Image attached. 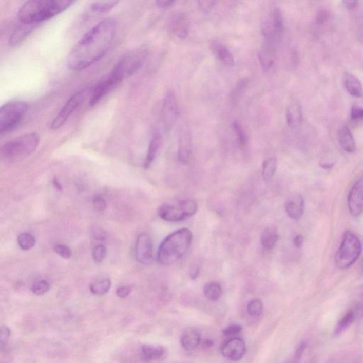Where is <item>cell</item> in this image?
<instances>
[{
    "label": "cell",
    "instance_id": "6da1fadb",
    "mask_svg": "<svg viewBox=\"0 0 363 363\" xmlns=\"http://www.w3.org/2000/svg\"><path fill=\"white\" fill-rule=\"evenodd\" d=\"M117 30L116 21L110 18L102 20L89 30L69 53V69L81 71L102 59L112 46Z\"/></svg>",
    "mask_w": 363,
    "mask_h": 363
},
{
    "label": "cell",
    "instance_id": "7a4b0ae2",
    "mask_svg": "<svg viewBox=\"0 0 363 363\" xmlns=\"http://www.w3.org/2000/svg\"><path fill=\"white\" fill-rule=\"evenodd\" d=\"M73 3L67 0L26 2L18 9V18L21 23L38 24L64 12Z\"/></svg>",
    "mask_w": 363,
    "mask_h": 363
},
{
    "label": "cell",
    "instance_id": "3957f363",
    "mask_svg": "<svg viewBox=\"0 0 363 363\" xmlns=\"http://www.w3.org/2000/svg\"><path fill=\"white\" fill-rule=\"evenodd\" d=\"M193 234L188 228H181L167 236L158 247V262L162 265H173L187 252L191 245Z\"/></svg>",
    "mask_w": 363,
    "mask_h": 363
},
{
    "label": "cell",
    "instance_id": "277c9868",
    "mask_svg": "<svg viewBox=\"0 0 363 363\" xmlns=\"http://www.w3.org/2000/svg\"><path fill=\"white\" fill-rule=\"evenodd\" d=\"M40 137L37 133H27L7 141L2 146V157L14 163L31 155L38 148Z\"/></svg>",
    "mask_w": 363,
    "mask_h": 363
},
{
    "label": "cell",
    "instance_id": "5b68a950",
    "mask_svg": "<svg viewBox=\"0 0 363 363\" xmlns=\"http://www.w3.org/2000/svg\"><path fill=\"white\" fill-rule=\"evenodd\" d=\"M148 53V49L145 46L127 52L119 59L110 74L121 83L123 80L133 75L142 68Z\"/></svg>",
    "mask_w": 363,
    "mask_h": 363
},
{
    "label": "cell",
    "instance_id": "8992f818",
    "mask_svg": "<svg viewBox=\"0 0 363 363\" xmlns=\"http://www.w3.org/2000/svg\"><path fill=\"white\" fill-rule=\"evenodd\" d=\"M362 252V244L359 238L348 231L344 234L341 243L337 251L335 262L336 267L340 270L347 269L353 265L360 257Z\"/></svg>",
    "mask_w": 363,
    "mask_h": 363
},
{
    "label": "cell",
    "instance_id": "52a82bcc",
    "mask_svg": "<svg viewBox=\"0 0 363 363\" xmlns=\"http://www.w3.org/2000/svg\"><path fill=\"white\" fill-rule=\"evenodd\" d=\"M27 102L12 101L0 109V134L9 133L21 123L28 110Z\"/></svg>",
    "mask_w": 363,
    "mask_h": 363
},
{
    "label": "cell",
    "instance_id": "ba28073f",
    "mask_svg": "<svg viewBox=\"0 0 363 363\" xmlns=\"http://www.w3.org/2000/svg\"><path fill=\"white\" fill-rule=\"evenodd\" d=\"M198 209L197 204L194 200L180 201L175 205L163 204L158 208V215L163 220L167 221H180L193 217Z\"/></svg>",
    "mask_w": 363,
    "mask_h": 363
},
{
    "label": "cell",
    "instance_id": "9c48e42d",
    "mask_svg": "<svg viewBox=\"0 0 363 363\" xmlns=\"http://www.w3.org/2000/svg\"><path fill=\"white\" fill-rule=\"evenodd\" d=\"M86 93L87 89H83V90L78 91V92L74 93L69 98L68 101L63 106L61 110L50 124V128L51 130L59 129L66 124L72 113L78 109V107H81V104L83 103Z\"/></svg>",
    "mask_w": 363,
    "mask_h": 363
},
{
    "label": "cell",
    "instance_id": "30bf717a",
    "mask_svg": "<svg viewBox=\"0 0 363 363\" xmlns=\"http://www.w3.org/2000/svg\"><path fill=\"white\" fill-rule=\"evenodd\" d=\"M179 115L178 100L173 90L167 91L163 99L162 116L165 130L169 131L176 123Z\"/></svg>",
    "mask_w": 363,
    "mask_h": 363
},
{
    "label": "cell",
    "instance_id": "8fae6325",
    "mask_svg": "<svg viewBox=\"0 0 363 363\" xmlns=\"http://www.w3.org/2000/svg\"><path fill=\"white\" fill-rule=\"evenodd\" d=\"M135 255L137 261L143 265H149L152 262V239L147 233L142 232L138 236L136 242Z\"/></svg>",
    "mask_w": 363,
    "mask_h": 363
},
{
    "label": "cell",
    "instance_id": "7c38bea8",
    "mask_svg": "<svg viewBox=\"0 0 363 363\" xmlns=\"http://www.w3.org/2000/svg\"><path fill=\"white\" fill-rule=\"evenodd\" d=\"M119 83H120L110 73L107 77L104 78L101 81H99L92 89L90 98H89V106L94 107L97 105Z\"/></svg>",
    "mask_w": 363,
    "mask_h": 363
},
{
    "label": "cell",
    "instance_id": "4fadbf2b",
    "mask_svg": "<svg viewBox=\"0 0 363 363\" xmlns=\"http://www.w3.org/2000/svg\"><path fill=\"white\" fill-rule=\"evenodd\" d=\"M348 206L353 217H359L363 213V178L357 180L351 188L348 197Z\"/></svg>",
    "mask_w": 363,
    "mask_h": 363
},
{
    "label": "cell",
    "instance_id": "5bb4252c",
    "mask_svg": "<svg viewBox=\"0 0 363 363\" xmlns=\"http://www.w3.org/2000/svg\"><path fill=\"white\" fill-rule=\"evenodd\" d=\"M246 347L241 338H234L228 340L221 348V353L225 358L232 361L241 360L245 355Z\"/></svg>",
    "mask_w": 363,
    "mask_h": 363
},
{
    "label": "cell",
    "instance_id": "9a60e30c",
    "mask_svg": "<svg viewBox=\"0 0 363 363\" xmlns=\"http://www.w3.org/2000/svg\"><path fill=\"white\" fill-rule=\"evenodd\" d=\"M192 151L191 132L187 126H184L180 132L178 145V159L182 163H189Z\"/></svg>",
    "mask_w": 363,
    "mask_h": 363
},
{
    "label": "cell",
    "instance_id": "2e32d148",
    "mask_svg": "<svg viewBox=\"0 0 363 363\" xmlns=\"http://www.w3.org/2000/svg\"><path fill=\"white\" fill-rule=\"evenodd\" d=\"M285 211L288 217L294 220L301 219L304 212V200L299 194H294L286 200Z\"/></svg>",
    "mask_w": 363,
    "mask_h": 363
},
{
    "label": "cell",
    "instance_id": "e0dca14e",
    "mask_svg": "<svg viewBox=\"0 0 363 363\" xmlns=\"http://www.w3.org/2000/svg\"><path fill=\"white\" fill-rule=\"evenodd\" d=\"M37 24L21 23L11 33L9 39V46L12 47H16L29 36L30 33L32 32Z\"/></svg>",
    "mask_w": 363,
    "mask_h": 363
},
{
    "label": "cell",
    "instance_id": "ac0fdd59",
    "mask_svg": "<svg viewBox=\"0 0 363 363\" xmlns=\"http://www.w3.org/2000/svg\"><path fill=\"white\" fill-rule=\"evenodd\" d=\"M162 146V137L159 131H155L152 133L151 139L149 143L148 152L146 161H145V168L148 169L158 157Z\"/></svg>",
    "mask_w": 363,
    "mask_h": 363
},
{
    "label": "cell",
    "instance_id": "d6986e66",
    "mask_svg": "<svg viewBox=\"0 0 363 363\" xmlns=\"http://www.w3.org/2000/svg\"><path fill=\"white\" fill-rule=\"evenodd\" d=\"M210 47L214 54L223 64L228 67H233L235 65L234 55L225 45L217 41H214L210 45Z\"/></svg>",
    "mask_w": 363,
    "mask_h": 363
},
{
    "label": "cell",
    "instance_id": "ffe728a7",
    "mask_svg": "<svg viewBox=\"0 0 363 363\" xmlns=\"http://www.w3.org/2000/svg\"><path fill=\"white\" fill-rule=\"evenodd\" d=\"M303 120L302 109L297 101L290 102L286 109V122L290 128H297Z\"/></svg>",
    "mask_w": 363,
    "mask_h": 363
},
{
    "label": "cell",
    "instance_id": "44dd1931",
    "mask_svg": "<svg viewBox=\"0 0 363 363\" xmlns=\"http://www.w3.org/2000/svg\"><path fill=\"white\" fill-rule=\"evenodd\" d=\"M190 22L189 18L183 13L177 15L173 20V31L178 38L185 39L189 34Z\"/></svg>",
    "mask_w": 363,
    "mask_h": 363
},
{
    "label": "cell",
    "instance_id": "7402d4cb",
    "mask_svg": "<svg viewBox=\"0 0 363 363\" xmlns=\"http://www.w3.org/2000/svg\"><path fill=\"white\" fill-rule=\"evenodd\" d=\"M338 142L345 151L353 154L356 150V143L353 134L348 126H342L338 131Z\"/></svg>",
    "mask_w": 363,
    "mask_h": 363
},
{
    "label": "cell",
    "instance_id": "603a6c76",
    "mask_svg": "<svg viewBox=\"0 0 363 363\" xmlns=\"http://www.w3.org/2000/svg\"><path fill=\"white\" fill-rule=\"evenodd\" d=\"M201 340L198 331L193 329H187L184 331L180 338L182 347L188 351L196 349L197 346H200Z\"/></svg>",
    "mask_w": 363,
    "mask_h": 363
},
{
    "label": "cell",
    "instance_id": "cb8c5ba5",
    "mask_svg": "<svg viewBox=\"0 0 363 363\" xmlns=\"http://www.w3.org/2000/svg\"><path fill=\"white\" fill-rule=\"evenodd\" d=\"M260 66L264 71L267 72L274 65V53L271 43L264 45L258 53Z\"/></svg>",
    "mask_w": 363,
    "mask_h": 363
},
{
    "label": "cell",
    "instance_id": "d4e9b609",
    "mask_svg": "<svg viewBox=\"0 0 363 363\" xmlns=\"http://www.w3.org/2000/svg\"><path fill=\"white\" fill-rule=\"evenodd\" d=\"M343 82L346 90L351 95L355 98H360L362 95V84L354 74L346 72L344 74Z\"/></svg>",
    "mask_w": 363,
    "mask_h": 363
},
{
    "label": "cell",
    "instance_id": "484cf974",
    "mask_svg": "<svg viewBox=\"0 0 363 363\" xmlns=\"http://www.w3.org/2000/svg\"><path fill=\"white\" fill-rule=\"evenodd\" d=\"M279 240V234L275 227H268L262 232L260 237L262 246L267 250H271L277 244Z\"/></svg>",
    "mask_w": 363,
    "mask_h": 363
},
{
    "label": "cell",
    "instance_id": "4316f807",
    "mask_svg": "<svg viewBox=\"0 0 363 363\" xmlns=\"http://www.w3.org/2000/svg\"><path fill=\"white\" fill-rule=\"evenodd\" d=\"M165 350L160 346H143L141 349V357L144 361L158 360L163 357Z\"/></svg>",
    "mask_w": 363,
    "mask_h": 363
},
{
    "label": "cell",
    "instance_id": "83f0119b",
    "mask_svg": "<svg viewBox=\"0 0 363 363\" xmlns=\"http://www.w3.org/2000/svg\"><path fill=\"white\" fill-rule=\"evenodd\" d=\"M204 294L208 300L217 301L222 295V288L219 283L210 282L204 286Z\"/></svg>",
    "mask_w": 363,
    "mask_h": 363
},
{
    "label": "cell",
    "instance_id": "f1b7e54d",
    "mask_svg": "<svg viewBox=\"0 0 363 363\" xmlns=\"http://www.w3.org/2000/svg\"><path fill=\"white\" fill-rule=\"evenodd\" d=\"M277 167V158L271 157L262 163V178L265 181H270L274 177Z\"/></svg>",
    "mask_w": 363,
    "mask_h": 363
},
{
    "label": "cell",
    "instance_id": "f546056e",
    "mask_svg": "<svg viewBox=\"0 0 363 363\" xmlns=\"http://www.w3.org/2000/svg\"><path fill=\"white\" fill-rule=\"evenodd\" d=\"M272 20H273V24L276 32L277 41L282 39L283 33H284V18H283V14L280 9L275 8L272 12L271 14Z\"/></svg>",
    "mask_w": 363,
    "mask_h": 363
},
{
    "label": "cell",
    "instance_id": "4dcf8cb0",
    "mask_svg": "<svg viewBox=\"0 0 363 363\" xmlns=\"http://www.w3.org/2000/svg\"><path fill=\"white\" fill-rule=\"evenodd\" d=\"M111 286V280L106 278L91 284L89 286V290L93 295L102 296L106 295L109 291Z\"/></svg>",
    "mask_w": 363,
    "mask_h": 363
},
{
    "label": "cell",
    "instance_id": "1f68e13d",
    "mask_svg": "<svg viewBox=\"0 0 363 363\" xmlns=\"http://www.w3.org/2000/svg\"><path fill=\"white\" fill-rule=\"evenodd\" d=\"M119 1L94 2L90 6V10L95 14L109 12L119 4Z\"/></svg>",
    "mask_w": 363,
    "mask_h": 363
},
{
    "label": "cell",
    "instance_id": "d6a6232c",
    "mask_svg": "<svg viewBox=\"0 0 363 363\" xmlns=\"http://www.w3.org/2000/svg\"><path fill=\"white\" fill-rule=\"evenodd\" d=\"M249 78H242L236 84L235 87L233 89L232 93H231L230 100L232 103H236L241 96L243 95V93L245 92V89L247 88V85H249Z\"/></svg>",
    "mask_w": 363,
    "mask_h": 363
},
{
    "label": "cell",
    "instance_id": "836d02e7",
    "mask_svg": "<svg viewBox=\"0 0 363 363\" xmlns=\"http://www.w3.org/2000/svg\"><path fill=\"white\" fill-rule=\"evenodd\" d=\"M18 246L23 251H29L36 245V238L30 233H22L18 236Z\"/></svg>",
    "mask_w": 363,
    "mask_h": 363
},
{
    "label": "cell",
    "instance_id": "e575fe53",
    "mask_svg": "<svg viewBox=\"0 0 363 363\" xmlns=\"http://www.w3.org/2000/svg\"><path fill=\"white\" fill-rule=\"evenodd\" d=\"M355 318V313L353 311L348 312L345 316L342 318L341 320L338 323V325L335 329V334L338 335L341 334L342 331L346 330L350 325L353 323Z\"/></svg>",
    "mask_w": 363,
    "mask_h": 363
},
{
    "label": "cell",
    "instance_id": "d590c367",
    "mask_svg": "<svg viewBox=\"0 0 363 363\" xmlns=\"http://www.w3.org/2000/svg\"><path fill=\"white\" fill-rule=\"evenodd\" d=\"M233 128H234V131H235L236 136H237L238 145L241 147L246 146L247 137L241 124L238 121H234L233 122Z\"/></svg>",
    "mask_w": 363,
    "mask_h": 363
},
{
    "label": "cell",
    "instance_id": "8d00e7d4",
    "mask_svg": "<svg viewBox=\"0 0 363 363\" xmlns=\"http://www.w3.org/2000/svg\"><path fill=\"white\" fill-rule=\"evenodd\" d=\"M262 310H263V306L262 301L259 299H253L247 304V314L252 317H258L261 315Z\"/></svg>",
    "mask_w": 363,
    "mask_h": 363
},
{
    "label": "cell",
    "instance_id": "74e56055",
    "mask_svg": "<svg viewBox=\"0 0 363 363\" xmlns=\"http://www.w3.org/2000/svg\"><path fill=\"white\" fill-rule=\"evenodd\" d=\"M50 289V284L47 281L39 280L35 282L31 286V292L35 295L42 296L48 292Z\"/></svg>",
    "mask_w": 363,
    "mask_h": 363
},
{
    "label": "cell",
    "instance_id": "f35d334b",
    "mask_svg": "<svg viewBox=\"0 0 363 363\" xmlns=\"http://www.w3.org/2000/svg\"><path fill=\"white\" fill-rule=\"evenodd\" d=\"M107 251L103 245H98L92 251V258L96 262H101L105 259L107 256Z\"/></svg>",
    "mask_w": 363,
    "mask_h": 363
},
{
    "label": "cell",
    "instance_id": "ab89813d",
    "mask_svg": "<svg viewBox=\"0 0 363 363\" xmlns=\"http://www.w3.org/2000/svg\"><path fill=\"white\" fill-rule=\"evenodd\" d=\"M53 250L58 255H59L61 258L64 259H69L71 258L72 251L70 247L66 245L59 244L55 245L53 247Z\"/></svg>",
    "mask_w": 363,
    "mask_h": 363
},
{
    "label": "cell",
    "instance_id": "60d3db41",
    "mask_svg": "<svg viewBox=\"0 0 363 363\" xmlns=\"http://www.w3.org/2000/svg\"><path fill=\"white\" fill-rule=\"evenodd\" d=\"M92 205L94 209L98 212H104L107 207L105 199L101 195H96L92 200Z\"/></svg>",
    "mask_w": 363,
    "mask_h": 363
},
{
    "label": "cell",
    "instance_id": "b9f144b4",
    "mask_svg": "<svg viewBox=\"0 0 363 363\" xmlns=\"http://www.w3.org/2000/svg\"><path fill=\"white\" fill-rule=\"evenodd\" d=\"M10 335V329L6 326H3L1 327V331H0V347H1L2 350L7 346Z\"/></svg>",
    "mask_w": 363,
    "mask_h": 363
},
{
    "label": "cell",
    "instance_id": "7bdbcfd3",
    "mask_svg": "<svg viewBox=\"0 0 363 363\" xmlns=\"http://www.w3.org/2000/svg\"><path fill=\"white\" fill-rule=\"evenodd\" d=\"M217 2L214 0H200L198 2L199 7L203 13H207L211 12L212 9L215 7Z\"/></svg>",
    "mask_w": 363,
    "mask_h": 363
},
{
    "label": "cell",
    "instance_id": "ee69618b",
    "mask_svg": "<svg viewBox=\"0 0 363 363\" xmlns=\"http://www.w3.org/2000/svg\"><path fill=\"white\" fill-rule=\"evenodd\" d=\"M242 331V327L239 325H232L223 329V334L226 336H232L238 334Z\"/></svg>",
    "mask_w": 363,
    "mask_h": 363
},
{
    "label": "cell",
    "instance_id": "f6af8a7d",
    "mask_svg": "<svg viewBox=\"0 0 363 363\" xmlns=\"http://www.w3.org/2000/svg\"><path fill=\"white\" fill-rule=\"evenodd\" d=\"M351 118L353 120H360L363 119V107L353 105L351 110Z\"/></svg>",
    "mask_w": 363,
    "mask_h": 363
},
{
    "label": "cell",
    "instance_id": "bcb514c9",
    "mask_svg": "<svg viewBox=\"0 0 363 363\" xmlns=\"http://www.w3.org/2000/svg\"><path fill=\"white\" fill-rule=\"evenodd\" d=\"M131 286H121L117 288L116 290V295H117V297L124 299V298L127 297L128 296L131 294Z\"/></svg>",
    "mask_w": 363,
    "mask_h": 363
},
{
    "label": "cell",
    "instance_id": "7dc6e473",
    "mask_svg": "<svg viewBox=\"0 0 363 363\" xmlns=\"http://www.w3.org/2000/svg\"><path fill=\"white\" fill-rule=\"evenodd\" d=\"M329 18V12L326 9L319 11L316 15V22L319 24H323L328 21Z\"/></svg>",
    "mask_w": 363,
    "mask_h": 363
},
{
    "label": "cell",
    "instance_id": "c3c4849f",
    "mask_svg": "<svg viewBox=\"0 0 363 363\" xmlns=\"http://www.w3.org/2000/svg\"><path fill=\"white\" fill-rule=\"evenodd\" d=\"M175 2L173 0H158L156 2V5L158 7L162 9H168L174 5Z\"/></svg>",
    "mask_w": 363,
    "mask_h": 363
},
{
    "label": "cell",
    "instance_id": "681fc988",
    "mask_svg": "<svg viewBox=\"0 0 363 363\" xmlns=\"http://www.w3.org/2000/svg\"><path fill=\"white\" fill-rule=\"evenodd\" d=\"M307 348V343L305 342H302L301 343L299 344V346H298L297 351H296L295 353V358L296 359H300L301 357L302 356L303 353H304V352L305 351V349H306Z\"/></svg>",
    "mask_w": 363,
    "mask_h": 363
},
{
    "label": "cell",
    "instance_id": "f907efd6",
    "mask_svg": "<svg viewBox=\"0 0 363 363\" xmlns=\"http://www.w3.org/2000/svg\"><path fill=\"white\" fill-rule=\"evenodd\" d=\"M200 267L197 265H192L189 271V276L193 280H195L200 275Z\"/></svg>",
    "mask_w": 363,
    "mask_h": 363
},
{
    "label": "cell",
    "instance_id": "816d5d0a",
    "mask_svg": "<svg viewBox=\"0 0 363 363\" xmlns=\"http://www.w3.org/2000/svg\"><path fill=\"white\" fill-rule=\"evenodd\" d=\"M293 242L294 245H295L296 247H298V249H300V247H302L303 245H304V236L301 235L296 236L294 238Z\"/></svg>",
    "mask_w": 363,
    "mask_h": 363
},
{
    "label": "cell",
    "instance_id": "f5cc1de1",
    "mask_svg": "<svg viewBox=\"0 0 363 363\" xmlns=\"http://www.w3.org/2000/svg\"><path fill=\"white\" fill-rule=\"evenodd\" d=\"M343 4L346 8L353 9L357 7L358 3L357 1H352V0H346V1H343Z\"/></svg>",
    "mask_w": 363,
    "mask_h": 363
},
{
    "label": "cell",
    "instance_id": "db71d44e",
    "mask_svg": "<svg viewBox=\"0 0 363 363\" xmlns=\"http://www.w3.org/2000/svg\"><path fill=\"white\" fill-rule=\"evenodd\" d=\"M200 344L204 349H207V348L212 347L214 345V341H212V340H201Z\"/></svg>",
    "mask_w": 363,
    "mask_h": 363
},
{
    "label": "cell",
    "instance_id": "11a10c76",
    "mask_svg": "<svg viewBox=\"0 0 363 363\" xmlns=\"http://www.w3.org/2000/svg\"><path fill=\"white\" fill-rule=\"evenodd\" d=\"M94 238L98 240H104L105 238V234L102 230H99L94 234Z\"/></svg>",
    "mask_w": 363,
    "mask_h": 363
},
{
    "label": "cell",
    "instance_id": "9f6ffc18",
    "mask_svg": "<svg viewBox=\"0 0 363 363\" xmlns=\"http://www.w3.org/2000/svg\"><path fill=\"white\" fill-rule=\"evenodd\" d=\"M53 184L54 187H55V189H57L58 191L62 190V186H61V183L59 182V180H58V178H55L53 179Z\"/></svg>",
    "mask_w": 363,
    "mask_h": 363
},
{
    "label": "cell",
    "instance_id": "6f0895ef",
    "mask_svg": "<svg viewBox=\"0 0 363 363\" xmlns=\"http://www.w3.org/2000/svg\"><path fill=\"white\" fill-rule=\"evenodd\" d=\"M321 166L323 167V168L331 169L334 166V163H323V164H321Z\"/></svg>",
    "mask_w": 363,
    "mask_h": 363
}]
</instances>
